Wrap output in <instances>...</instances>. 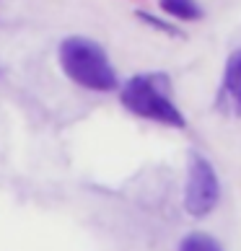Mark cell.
I'll list each match as a JSON object with an SVG mask.
<instances>
[{
    "label": "cell",
    "mask_w": 241,
    "mask_h": 251,
    "mask_svg": "<svg viewBox=\"0 0 241 251\" xmlns=\"http://www.w3.org/2000/svg\"><path fill=\"white\" fill-rule=\"evenodd\" d=\"M60 65L73 83L88 91H114L119 86L117 73L107 52L86 36H70L60 44Z\"/></svg>",
    "instance_id": "obj_1"
},
{
    "label": "cell",
    "mask_w": 241,
    "mask_h": 251,
    "mask_svg": "<svg viewBox=\"0 0 241 251\" xmlns=\"http://www.w3.org/2000/svg\"><path fill=\"white\" fill-rule=\"evenodd\" d=\"M122 104L133 114L151 119V122H161L169 127H184L187 119L179 111V106L174 104L169 80L166 75H135L125 83L122 88Z\"/></svg>",
    "instance_id": "obj_2"
},
{
    "label": "cell",
    "mask_w": 241,
    "mask_h": 251,
    "mask_svg": "<svg viewBox=\"0 0 241 251\" xmlns=\"http://www.w3.org/2000/svg\"><path fill=\"white\" fill-rule=\"evenodd\" d=\"M218 197H220V184H218L215 169L210 166L208 158L194 153L189 161L187 189H184V210L192 218H205L218 204Z\"/></svg>",
    "instance_id": "obj_3"
},
{
    "label": "cell",
    "mask_w": 241,
    "mask_h": 251,
    "mask_svg": "<svg viewBox=\"0 0 241 251\" xmlns=\"http://www.w3.org/2000/svg\"><path fill=\"white\" fill-rule=\"evenodd\" d=\"M220 101H223L226 111H231L234 117H241V50H236L226 62Z\"/></svg>",
    "instance_id": "obj_4"
},
{
    "label": "cell",
    "mask_w": 241,
    "mask_h": 251,
    "mask_svg": "<svg viewBox=\"0 0 241 251\" xmlns=\"http://www.w3.org/2000/svg\"><path fill=\"white\" fill-rule=\"evenodd\" d=\"M159 5L163 13L179 18V21H200L202 18V8L197 0H159Z\"/></svg>",
    "instance_id": "obj_5"
}]
</instances>
